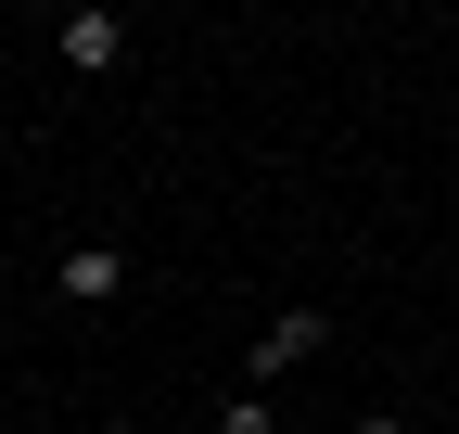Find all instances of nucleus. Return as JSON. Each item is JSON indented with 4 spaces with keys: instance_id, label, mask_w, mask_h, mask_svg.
<instances>
[{
    "instance_id": "f257e3e1",
    "label": "nucleus",
    "mask_w": 459,
    "mask_h": 434,
    "mask_svg": "<svg viewBox=\"0 0 459 434\" xmlns=\"http://www.w3.org/2000/svg\"><path fill=\"white\" fill-rule=\"evenodd\" d=\"M307 358H332V319H319V307H281L268 333H255V396L281 384V370H307Z\"/></svg>"
},
{
    "instance_id": "f03ea898",
    "label": "nucleus",
    "mask_w": 459,
    "mask_h": 434,
    "mask_svg": "<svg viewBox=\"0 0 459 434\" xmlns=\"http://www.w3.org/2000/svg\"><path fill=\"white\" fill-rule=\"evenodd\" d=\"M51 294H65V307H115V294H128V243H65Z\"/></svg>"
},
{
    "instance_id": "7ed1b4c3",
    "label": "nucleus",
    "mask_w": 459,
    "mask_h": 434,
    "mask_svg": "<svg viewBox=\"0 0 459 434\" xmlns=\"http://www.w3.org/2000/svg\"><path fill=\"white\" fill-rule=\"evenodd\" d=\"M51 51H65L77 77H102V65H128V13H65V26H51Z\"/></svg>"
},
{
    "instance_id": "20e7f679",
    "label": "nucleus",
    "mask_w": 459,
    "mask_h": 434,
    "mask_svg": "<svg viewBox=\"0 0 459 434\" xmlns=\"http://www.w3.org/2000/svg\"><path fill=\"white\" fill-rule=\"evenodd\" d=\"M217 434H281V421H268V396L243 384V396H230V409H217Z\"/></svg>"
},
{
    "instance_id": "39448f33",
    "label": "nucleus",
    "mask_w": 459,
    "mask_h": 434,
    "mask_svg": "<svg viewBox=\"0 0 459 434\" xmlns=\"http://www.w3.org/2000/svg\"><path fill=\"white\" fill-rule=\"evenodd\" d=\"M102 434H153V421H141V409H115V421H102Z\"/></svg>"
},
{
    "instance_id": "423d86ee",
    "label": "nucleus",
    "mask_w": 459,
    "mask_h": 434,
    "mask_svg": "<svg viewBox=\"0 0 459 434\" xmlns=\"http://www.w3.org/2000/svg\"><path fill=\"white\" fill-rule=\"evenodd\" d=\"M446 141H459V116H446Z\"/></svg>"
}]
</instances>
